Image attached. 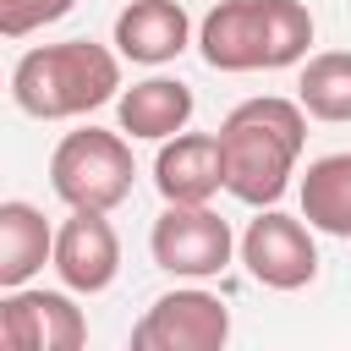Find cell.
<instances>
[{
  "instance_id": "obj_1",
  "label": "cell",
  "mask_w": 351,
  "mask_h": 351,
  "mask_svg": "<svg viewBox=\"0 0 351 351\" xmlns=\"http://www.w3.org/2000/svg\"><path fill=\"white\" fill-rule=\"evenodd\" d=\"M307 143V110L291 99H241L225 121H219V165H225V192L263 208L274 203L302 159Z\"/></svg>"
},
{
  "instance_id": "obj_2",
  "label": "cell",
  "mask_w": 351,
  "mask_h": 351,
  "mask_svg": "<svg viewBox=\"0 0 351 351\" xmlns=\"http://www.w3.org/2000/svg\"><path fill=\"white\" fill-rule=\"evenodd\" d=\"M203 60L214 71H280L313 44V16L302 0H219L197 27Z\"/></svg>"
},
{
  "instance_id": "obj_3",
  "label": "cell",
  "mask_w": 351,
  "mask_h": 351,
  "mask_svg": "<svg viewBox=\"0 0 351 351\" xmlns=\"http://www.w3.org/2000/svg\"><path fill=\"white\" fill-rule=\"evenodd\" d=\"M121 93V60L93 38L38 44L11 71V99L33 121H71Z\"/></svg>"
},
{
  "instance_id": "obj_4",
  "label": "cell",
  "mask_w": 351,
  "mask_h": 351,
  "mask_svg": "<svg viewBox=\"0 0 351 351\" xmlns=\"http://www.w3.org/2000/svg\"><path fill=\"white\" fill-rule=\"evenodd\" d=\"M132 176H137V165H132V143L121 132H99V126L66 132L49 154V186L71 208L110 214L115 203L132 197Z\"/></svg>"
},
{
  "instance_id": "obj_5",
  "label": "cell",
  "mask_w": 351,
  "mask_h": 351,
  "mask_svg": "<svg viewBox=\"0 0 351 351\" xmlns=\"http://www.w3.org/2000/svg\"><path fill=\"white\" fill-rule=\"evenodd\" d=\"M154 263L165 274H181V280H214L225 274L230 252H236V236L230 225L208 208V203H170L159 219H154Z\"/></svg>"
},
{
  "instance_id": "obj_6",
  "label": "cell",
  "mask_w": 351,
  "mask_h": 351,
  "mask_svg": "<svg viewBox=\"0 0 351 351\" xmlns=\"http://www.w3.org/2000/svg\"><path fill=\"white\" fill-rule=\"evenodd\" d=\"M225 340H230V307L208 291H170L132 324L137 351H219Z\"/></svg>"
},
{
  "instance_id": "obj_7",
  "label": "cell",
  "mask_w": 351,
  "mask_h": 351,
  "mask_svg": "<svg viewBox=\"0 0 351 351\" xmlns=\"http://www.w3.org/2000/svg\"><path fill=\"white\" fill-rule=\"evenodd\" d=\"M88 340V318L66 291L11 285L0 296V351H77Z\"/></svg>"
},
{
  "instance_id": "obj_8",
  "label": "cell",
  "mask_w": 351,
  "mask_h": 351,
  "mask_svg": "<svg viewBox=\"0 0 351 351\" xmlns=\"http://www.w3.org/2000/svg\"><path fill=\"white\" fill-rule=\"evenodd\" d=\"M241 263L269 291H302L318 274V247H313V236H307L302 219L269 208V214H258L241 230Z\"/></svg>"
},
{
  "instance_id": "obj_9",
  "label": "cell",
  "mask_w": 351,
  "mask_h": 351,
  "mask_svg": "<svg viewBox=\"0 0 351 351\" xmlns=\"http://www.w3.org/2000/svg\"><path fill=\"white\" fill-rule=\"evenodd\" d=\"M49 263H55L66 291L93 296V291H104L121 274V236H115V225L99 208H71V219L55 230Z\"/></svg>"
},
{
  "instance_id": "obj_10",
  "label": "cell",
  "mask_w": 351,
  "mask_h": 351,
  "mask_svg": "<svg viewBox=\"0 0 351 351\" xmlns=\"http://www.w3.org/2000/svg\"><path fill=\"white\" fill-rule=\"evenodd\" d=\"M154 186H159L165 203H208L225 186L219 137H208V132H176V137H165V148L154 159Z\"/></svg>"
},
{
  "instance_id": "obj_11",
  "label": "cell",
  "mask_w": 351,
  "mask_h": 351,
  "mask_svg": "<svg viewBox=\"0 0 351 351\" xmlns=\"http://www.w3.org/2000/svg\"><path fill=\"white\" fill-rule=\"evenodd\" d=\"M192 44V16L181 0H132L115 16V49L137 66H165Z\"/></svg>"
},
{
  "instance_id": "obj_12",
  "label": "cell",
  "mask_w": 351,
  "mask_h": 351,
  "mask_svg": "<svg viewBox=\"0 0 351 351\" xmlns=\"http://www.w3.org/2000/svg\"><path fill=\"white\" fill-rule=\"evenodd\" d=\"M115 115H121V132H126V137L165 143V137L186 132V121H192V88L176 82V77L132 82L126 93H115Z\"/></svg>"
},
{
  "instance_id": "obj_13",
  "label": "cell",
  "mask_w": 351,
  "mask_h": 351,
  "mask_svg": "<svg viewBox=\"0 0 351 351\" xmlns=\"http://www.w3.org/2000/svg\"><path fill=\"white\" fill-rule=\"evenodd\" d=\"M55 230L33 203H0V291L27 285L49 263Z\"/></svg>"
},
{
  "instance_id": "obj_14",
  "label": "cell",
  "mask_w": 351,
  "mask_h": 351,
  "mask_svg": "<svg viewBox=\"0 0 351 351\" xmlns=\"http://www.w3.org/2000/svg\"><path fill=\"white\" fill-rule=\"evenodd\" d=\"M302 219L324 236L351 241V154H324L302 176Z\"/></svg>"
},
{
  "instance_id": "obj_15",
  "label": "cell",
  "mask_w": 351,
  "mask_h": 351,
  "mask_svg": "<svg viewBox=\"0 0 351 351\" xmlns=\"http://www.w3.org/2000/svg\"><path fill=\"white\" fill-rule=\"evenodd\" d=\"M296 104L313 121H351V49H324L302 66L296 82Z\"/></svg>"
},
{
  "instance_id": "obj_16",
  "label": "cell",
  "mask_w": 351,
  "mask_h": 351,
  "mask_svg": "<svg viewBox=\"0 0 351 351\" xmlns=\"http://www.w3.org/2000/svg\"><path fill=\"white\" fill-rule=\"evenodd\" d=\"M77 0H0V38H27L49 22H60Z\"/></svg>"
}]
</instances>
